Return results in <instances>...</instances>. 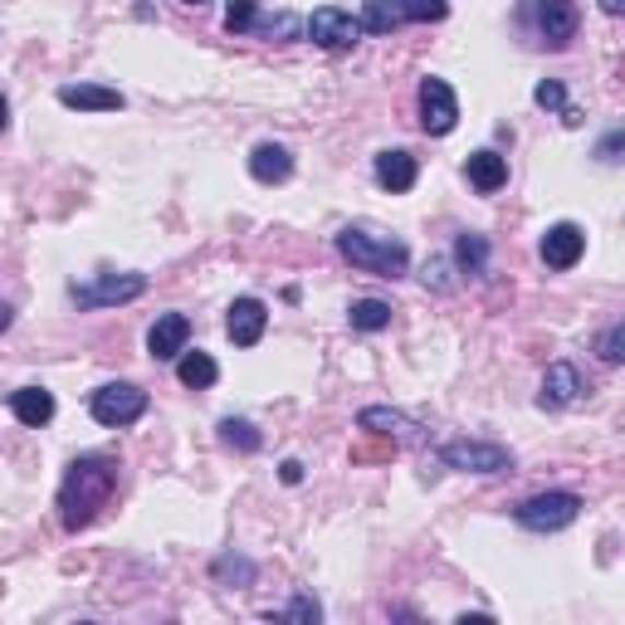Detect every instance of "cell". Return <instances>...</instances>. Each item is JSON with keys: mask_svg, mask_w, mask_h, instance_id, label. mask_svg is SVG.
<instances>
[{"mask_svg": "<svg viewBox=\"0 0 625 625\" xmlns=\"http://www.w3.org/2000/svg\"><path fill=\"white\" fill-rule=\"evenodd\" d=\"M10 318H15V312H10L5 304H0V332H5V328H10Z\"/></svg>", "mask_w": 625, "mask_h": 625, "instance_id": "cell-34", "label": "cell"}, {"mask_svg": "<svg viewBox=\"0 0 625 625\" xmlns=\"http://www.w3.org/2000/svg\"><path fill=\"white\" fill-rule=\"evenodd\" d=\"M5 128H10V103L0 98V132H5Z\"/></svg>", "mask_w": 625, "mask_h": 625, "instance_id": "cell-33", "label": "cell"}, {"mask_svg": "<svg viewBox=\"0 0 625 625\" xmlns=\"http://www.w3.org/2000/svg\"><path fill=\"white\" fill-rule=\"evenodd\" d=\"M577 396H581V372L571 367V362H552L543 377V391H538V405H543V411H562V405H571Z\"/></svg>", "mask_w": 625, "mask_h": 625, "instance_id": "cell-14", "label": "cell"}, {"mask_svg": "<svg viewBox=\"0 0 625 625\" xmlns=\"http://www.w3.org/2000/svg\"><path fill=\"white\" fill-rule=\"evenodd\" d=\"M601 357H606L611 367L625 357V328H621V322H616V328H606V338H601Z\"/></svg>", "mask_w": 625, "mask_h": 625, "instance_id": "cell-28", "label": "cell"}, {"mask_svg": "<svg viewBox=\"0 0 625 625\" xmlns=\"http://www.w3.org/2000/svg\"><path fill=\"white\" fill-rule=\"evenodd\" d=\"M405 20H445L450 15V0H401Z\"/></svg>", "mask_w": 625, "mask_h": 625, "instance_id": "cell-27", "label": "cell"}, {"mask_svg": "<svg viewBox=\"0 0 625 625\" xmlns=\"http://www.w3.org/2000/svg\"><path fill=\"white\" fill-rule=\"evenodd\" d=\"M440 460L450 469H464V474H504V469H514V455L488 440H450L440 445Z\"/></svg>", "mask_w": 625, "mask_h": 625, "instance_id": "cell-7", "label": "cell"}, {"mask_svg": "<svg viewBox=\"0 0 625 625\" xmlns=\"http://www.w3.org/2000/svg\"><path fill=\"white\" fill-rule=\"evenodd\" d=\"M59 103H64V108H79V113H118L122 93L103 89V83H64V89H59Z\"/></svg>", "mask_w": 625, "mask_h": 625, "instance_id": "cell-16", "label": "cell"}, {"mask_svg": "<svg viewBox=\"0 0 625 625\" xmlns=\"http://www.w3.org/2000/svg\"><path fill=\"white\" fill-rule=\"evenodd\" d=\"M581 255H587V231H581V225L562 221L543 235V264L547 269H571Z\"/></svg>", "mask_w": 625, "mask_h": 625, "instance_id": "cell-12", "label": "cell"}, {"mask_svg": "<svg viewBox=\"0 0 625 625\" xmlns=\"http://www.w3.org/2000/svg\"><path fill=\"white\" fill-rule=\"evenodd\" d=\"M347 322L357 332H381V328H391V304H381V298H357V304L347 308Z\"/></svg>", "mask_w": 625, "mask_h": 625, "instance_id": "cell-22", "label": "cell"}, {"mask_svg": "<svg viewBox=\"0 0 625 625\" xmlns=\"http://www.w3.org/2000/svg\"><path fill=\"white\" fill-rule=\"evenodd\" d=\"M601 10H606V15H621V10H625V0H601Z\"/></svg>", "mask_w": 625, "mask_h": 625, "instance_id": "cell-32", "label": "cell"}, {"mask_svg": "<svg viewBox=\"0 0 625 625\" xmlns=\"http://www.w3.org/2000/svg\"><path fill=\"white\" fill-rule=\"evenodd\" d=\"M357 425L367 435H387L391 445H421L425 435H421V425L411 421V415H401V411H387V405H367V411L357 415Z\"/></svg>", "mask_w": 625, "mask_h": 625, "instance_id": "cell-10", "label": "cell"}, {"mask_svg": "<svg viewBox=\"0 0 625 625\" xmlns=\"http://www.w3.org/2000/svg\"><path fill=\"white\" fill-rule=\"evenodd\" d=\"M338 255L347 259L352 269L377 274V279H401L405 264H411L405 239L381 235V231H372V225H347V231H338Z\"/></svg>", "mask_w": 625, "mask_h": 625, "instance_id": "cell-2", "label": "cell"}, {"mask_svg": "<svg viewBox=\"0 0 625 625\" xmlns=\"http://www.w3.org/2000/svg\"><path fill=\"white\" fill-rule=\"evenodd\" d=\"M249 176L264 186H279L294 176V152L279 148V142H259L255 152H249Z\"/></svg>", "mask_w": 625, "mask_h": 625, "instance_id": "cell-15", "label": "cell"}, {"mask_svg": "<svg viewBox=\"0 0 625 625\" xmlns=\"http://www.w3.org/2000/svg\"><path fill=\"white\" fill-rule=\"evenodd\" d=\"M269 328V308L259 298H235L231 304V318H225V332H231L235 347H255Z\"/></svg>", "mask_w": 625, "mask_h": 625, "instance_id": "cell-13", "label": "cell"}, {"mask_svg": "<svg viewBox=\"0 0 625 625\" xmlns=\"http://www.w3.org/2000/svg\"><path fill=\"white\" fill-rule=\"evenodd\" d=\"M401 25H405L401 0H367V10H362V30H372V35H391Z\"/></svg>", "mask_w": 625, "mask_h": 625, "instance_id": "cell-21", "label": "cell"}, {"mask_svg": "<svg viewBox=\"0 0 625 625\" xmlns=\"http://www.w3.org/2000/svg\"><path fill=\"white\" fill-rule=\"evenodd\" d=\"M455 122H460V98H455V89L445 79H425L421 83V128L431 132V138H445V132H455Z\"/></svg>", "mask_w": 625, "mask_h": 625, "instance_id": "cell-8", "label": "cell"}, {"mask_svg": "<svg viewBox=\"0 0 625 625\" xmlns=\"http://www.w3.org/2000/svg\"><path fill=\"white\" fill-rule=\"evenodd\" d=\"M113 494H118V460H108V455H79L69 464L64 484H59V518H64V528L69 533L89 528L108 508Z\"/></svg>", "mask_w": 625, "mask_h": 625, "instance_id": "cell-1", "label": "cell"}, {"mask_svg": "<svg viewBox=\"0 0 625 625\" xmlns=\"http://www.w3.org/2000/svg\"><path fill=\"white\" fill-rule=\"evenodd\" d=\"M464 176H469V186L474 191H484V196H494L498 186L508 181V162L498 152H469V162H464Z\"/></svg>", "mask_w": 625, "mask_h": 625, "instance_id": "cell-19", "label": "cell"}, {"mask_svg": "<svg viewBox=\"0 0 625 625\" xmlns=\"http://www.w3.org/2000/svg\"><path fill=\"white\" fill-rule=\"evenodd\" d=\"M259 25V0H231V10H225V30L231 35H245V30Z\"/></svg>", "mask_w": 625, "mask_h": 625, "instance_id": "cell-26", "label": "cell"}, {"mask_svg": "<svg viewBox=\"0 0 625 625\" xmlns=\"http://www.w3.org/2000/svg\"><path fill=\"white\" fill-rule=\"evenodd\" d=\"M176 377H181V387L205 391V387H215L221 367H215L211 352H181V362H176Z\"/></svg>", "mask_w": 625, "mask_h": 625, "instance_id": "cell-20", "label": "cell"}, {"mask_svg": "<svg viewBox=\"0 0 625 625\" xmlns=\"http://www.w3.org/2000/svg\"><path fill=\"white\" fill-rule=\"evenodd\" d=\"M284 616H288V621H318V616H322V606H318L312 597H294V606H288Z\"/></svg>", "mask_w": 625, "mask_h": 625, "instance_id": "cell-29", "label": "cell"}, {"mask_svg": "<svg viewBox=\"0 0 625 625\" xmlns=\"http://www.w3.org/2000/svg\"><path fill=\"white\" fill-rule=\"evenodd\" d=\"M523 25L538 35V45L567 49L571 39H577L581 15H577V5H571V0H528V5H523Z\"/></svg>", "mask_w": 625, "mask_h": 625, "instance_id": "cell-3", "label": "cell"}, {"mask_svg": "<svg viewBox=\"0 0 625 625\" xmlns=\"http://www.w3.org/2000/svg\"><path fill=\"white\" fill-rule=\"evenodd\" d=\"M533 103H538V108H557L562 113V122H571V128H577V108H567V89H562V83L557 79H543V83H538V89H533Z\"/></svg>", "mask_w": 625, "mask_h": 625, "instance_id": "cell-25", "label": "cell"}, {"mask_svg": "<svg viewBox=\"0 0 625 625\" xmlns=\"http://www.w3.org/2000/svg\"><path fill=\"white\" fill-rule=\"evenodd\" d=\"M93 421L108 425V431H122V425H132L142 411H148V391L132 387V381H108V387L93 391Z\"/></svg>", "mask_w": 625, "mask_h": 625, "instance_id": "cell-5", "label": "cell"}, {"mask_svg": "<svg viewBox=\"0 0 625 625\" xmlns=\"http://www.w3.org/2000/svg\"><path fill=\"white\" fill-rule=\"evenodd\" d=\"M148 294V279L142 274H98L89 284H74L69 298L79 308H113V304H132V298Z\"/></svg>", "mask_w": 625, "mask_h": 625, "instance_id": "cell-6", "label": "cell"}, {"mask_svg": "<svg viewBox=\"0 0 625 625\" xmlns=\"http://www.w3.org/2000/svg\"><path fill=\"white\" fill-rule=\"evenodd\" d=\"M186 338H191V318L186 312H162L148 328V352L156 362H172L186 352Z\"/></svg>", "mask_w": 625, "mask_h": 625, "instance_id": "cell-11", "label": "cell"}, {"mask_svg": "<svg viewBox=\"0 0 625 625\" xmlns=\"http://www.w3.org/2000/svg\"><path fill=\"white\" fill-rule=\"evenodd\" d=\"M308 39L322 49H352L362 39V20H352L347 10H338V5H318L308 15Z\"/></svg>", "mask_w": 625, "mask_h": 625, "instance_id": "cell-9", "label": "cell"}, {"mask_svg": "<svg viewBox=\"0 0 625 625\" xmlns=\"http://www.w3.org/2000/svg\"><path fill=\"white\" fill-rule=\"evenodd\" d=\"M577 514H581V498L562 494V488L557 494H538V498H528V504L514 508L518 528H528V533H557V528L577 523Z\"/></svg>", "mask_w": 625, "mask_h": 625, "instance_id": "cell-4", "label": "cell"}, {"mask_svg": "<svg viewBox=\"0 0 625 625\" xmlns=\"http://www.w3.org/2000/svg\"><path fill=\"white\" fill-rule=\"evenodd\" d=\"M455 264H460L464 274H484V264H488V239L474 235V231H464L460 239H455Z\"/></svg>", "mask_w": 625, "mask_h": 625, "instance_id": "cell-23", "label": "cell"}, {"mask_svg": "<svg viewBox=\"0 0 625 625\" xmlns=\"http://www.w3.org/2000/svg\"><path fill=\"white\" fill-rule=\"evenodd\" d=\"M279 474H284V484H304V464H298V460H284Z\"/></svg>", "mask_w": 625, "mask_h": 625, "instance_id": "cell-31", "label": "cell"}, {"mask_svg": "<svg viewBox=\"0 0 625 625\" xmlns=\"http://www.w3.org/2000/svg\"><path fill=\"white\" fill-rule=\"evenodd\" d=\"M181 5H205V0H181Z\"/></svg>", "mask_w": 625, "mask_h": 625, "instance_id": "cell-35", "label": "cell"}, {"mask_svg": "<svg viewBox=\"0 0 625 625\" xmlns=\"http://www.w3.org/2000/svg\"><path fill=\"white\" fill-rule=\"evenodd\" d=\"M221 445H231V450H239V455H255L259 445H264V435H259L249 421H235V415H225V421H221Z\"/></svg>", "mask_w": 625, "mask_h": 625, "instance_id": "cell-24", "label": "cell"}, {"mask_svg": "<svg viewBox=\"0 0 625 625\" xmlns=\"http://www.w3.org/2000/svg\"><path fill=\"white\" fill-rule=\"evenodd\" d=\"M372 172H377V186H387L391 196H401V191H411L415 186V156L411 152H401V148H391V152H381L377 156V166H372Z\"/></svg>", "mask_w": 625, "mask_h": 625, "instance_id": "cell-17", "label": "cell"}, {"mask_svg": "<svg viewBox=\"0 0 625 625\" xmlns=\"http://www.w3.org/2000/svg\"><path fill=\"white\" fill-rule=\"evenodd\" d=\"M616 152H621V132H611V138L601 142V162H621Z\"/></svg>", "mask_w": 625, "mask_h": 625, "instance_id": "cell-30", "label": "cell"}, {"mask_svg": "<svg viewBox=\"0 0 625 625\" xmlns=\"http://www.w3.org/2000/svg\"><path fill=\"white\" fill-rule=\"evenodd\" d=\"M10 411H15V421H20V425L39 431V425L55 421V396H49L45 387H20L15 396H10Z\"/></svg>", "mask_w": 625, "mask_h": 625, "instance_id": "cell-18", "label": "cell"}]
</instances>
